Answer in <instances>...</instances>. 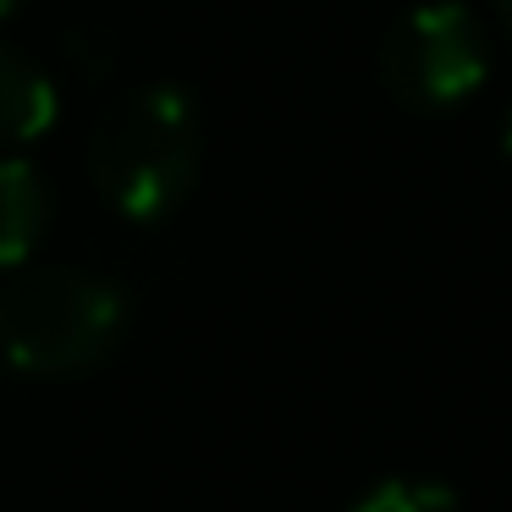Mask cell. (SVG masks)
Listing matches in <instances>:
<instances>
[{
  "mask_svg": "<svg viewBox=\"0 0 512 512\" xmlns=\"http://www.w3.org/2000/svg\"><path fill=\"white\" fill-rule=\"evenodd\" d=\"M94 188L122 210L127 221H160L177 210L199 171V122L193 100L177 83H155L105 111L89 149Z\"/></svg>",
  "mask_w": 512,
  "mask_h": 512,
  "instance_id": "cell-1",
  "label": "cell"
},
{
  "mask_svg": "<svg viewBox=\"0 0 512 512\" xmlns=\"http://www.w3.org/2000/svg\"><path fill=\"white\" fill-rule=\"evenodd\" d=\"M122 292L83 270H23L0 292V353L28 375H78L122 336Z\"/></svg>",
  "mask_w": 512,
  "mask_h": 512,
  "instance_id": "cell-2",
  "label": "cell"
},
{
  "mask_svg": "<svg viewBox=\"0 0 512 512\" xmlns=\"http://www.w3.org/2000/svg\"><path fill=\"white\" fill-rule=\"evenodd\" d=\"M380 72H386V89L413 111H452L490 72L485 34L468 6L435 0L391 28L386 50H380Z\"/></svg>",
  "mask_w": 512,
  "mask_h": 512,
  "instance_id": "cell-3",
  "label": "cell"
},
{
  "mask_svg": "<svg viewBox=\"0 0 512 512\" xmlns=\"http://www.w3.org/2000/svg\"><path fill=\"white\" fill-rule=\"evenodd\" d=\"M50 193L28 160H0V270L28 265V254L45 237Z\"/></svg>",
  "mask_w": 512,
  "mask_h": 512,
  "instance_id": "cell-4",
  "label": "cell"
},
{
  "mask_svg": "<svg viewBox=\"0 0 512 512\" xmlns=\"http://www.w3.org/2000/svg\"><path fill=\"white\" fill-rule=\"evenodd\" d=\"M61 116L56 89L39 67H28L23 56L0 50V144H28Z\"/></svg>",
  "mask_w": 512,
  "mask_h": 512,
  "instance_id": "cell-5",
  "label": "cell"
},
{
  "mask_svg": "<svg viewBox=\"0 0 512 512\" xmlns=\"http://www.w3.org/2000/svg\"><path fill=\"white\" fill-rule=\"evenodd\" d=\"M347 512H457V496L435 479H386Z\"/></svg>",
  "mask_w": 512,
  "mask_h": 512,
  "instance_id": "cell-6",
  "label": "cell"
},
{
  "mask_svg": "<svg viewBox=\"0 0 512 512\" xmlns=\"http://www.w3.org/2000/svg\"><path fill=\"white\" fill-rule=\"evenodd\" d=\"M501 149H507V160H512V116H507V133H501Z\"/></svg>",
  "mask_w": 512,
  "mask_h": 512,
  "instance_id": "cell-7",
  "label": "cell"
},
{
  "mask_svg": "<svg viewBox=\"0 0 512 512\" xmlns=\"http://www.w3.org/2000/svg\"><path fill=\"white\" fill-rule=\"evenodd\" d=\"M501 23H507V34H512V0H501Z\"/></svg>",
  "mask_w": 512,
  "mask_h": 512,
  "instance_id": "cell-8",
  "label": "cell"
},
{
  "mask_svg": "<svg viewBox=\"0 0 512 512\" xmlns=\"http://www.w3.org/2000/svg\"><path fill=\"white\" fill-rule=\"evenodd\" d=\"M17 6H23V0H0V17H12Z\"/></svg>",
  "mask_w": 512,
  "mask_h": 512,
  "instance_id": "cell-9",
  "label": "cell"
}]
</instances>
